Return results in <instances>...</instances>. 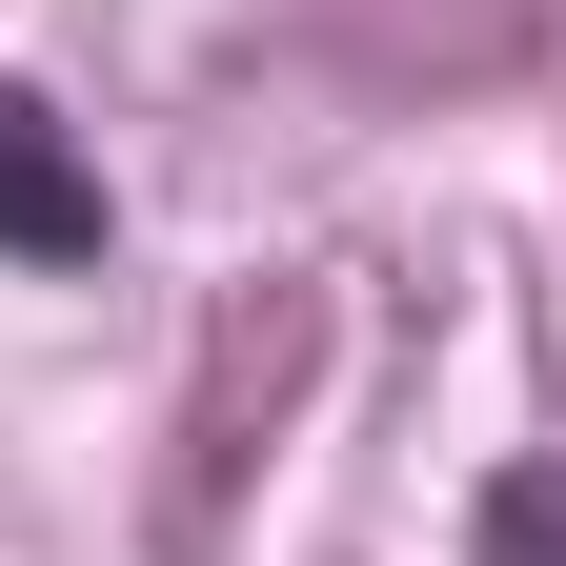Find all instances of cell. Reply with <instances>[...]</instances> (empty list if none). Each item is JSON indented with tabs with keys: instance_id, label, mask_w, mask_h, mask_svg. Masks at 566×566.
<instances>
[{
	"instance_id": "1",
	"label": "cell",
	"mask_w": 566,
	"mask_h": 566,
	"mask_svg": "<svg viewBox=\"0 0 566 566\" xmlns=\"http://www.w3.org/2000/svg\"><path fill=\"white\" fill-rule=\"evenodd\" d=\"M82 223H102V202H82V163H61V142H41V102L0 82V243H82Z\"/></svg>"
}]
</instances>
